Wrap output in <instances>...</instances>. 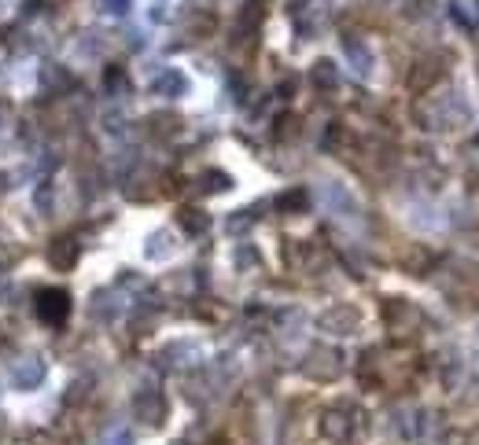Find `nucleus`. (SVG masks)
<instances>
[{
    "instance_id": "obj_1",
    "label": "nucleus",
    "mask_w": 479,
    "mask_h": 445,
    "mask_svg": "<svg viewBox=\"0 0 479 445\" xmlns=\"http://www.w3.org/2000/svg\"><path fill=\"white\" fill-rule=\"evenodd\" d=\"M67 309H70V302H67L63 291H45L41 298H37V313H41V320H48V324H59L63 317H67Z\"/></svg>"
}]
</instances>
